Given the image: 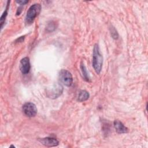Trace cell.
<instances>
[{
	"label": "cell",
	"mask_w": 148,
	"mask_h": 148,
	"mask_svg": "<svg viewBox=\"0 0 148 148\" xmlns=\"http://www.w3.org/2000/svg\"><path fill=\"white\" fill-rule=\"evenodd\" d=\"M103 64V57L100 52L99 47L98 44H95L93 49L92 54V66L97 74H99L102 69Z\"/></svg>",
	"instance_id": "obj_1"
},
{
	"label": "cell",
	"mask_w": 148,
	"mask_h": 148,
	"mask_svg": "<svg viewBox=\"0 0 148 148\" xmlns=\"http://www.w3.org/2000/svg\"><path fill=\"white\" fill-rule=\"evenodd\" d=\"M41 10V5L39 3H35L31 5L28 9L26 16H25V23L28 25L31 24L35 18L38 16Z\"/></svg>",
	"instance_id": "obj_2"
},
{
	"label": "cell",
	"mask_w": 148,
	"mask_h": 148,
	"mask_svg": "<svg viewBox=\"0 0 148 148\" xmlns=\"http://www.w3.org/2000/svg\"><path fill=\"white\" fill-rule=\"evenodd\" d=\"M59 80L62 84L67 87H70L73 83L72 75L66 69H61L60 71Z\"/></svg>",
	"instance_id": "obj_3"
},
{
	"label": "cell",
	"mask_w": 148,
	"mask_h": 148,
	"mask_svg": "<svg viewBox=\"0 0 148 148\" xmlns=\"http://www.w3.org/2000/svg\"><path fill=\"white\" fill-rule=\"evenodd\" d=\"M63 91V88L61 84L56 83L47 90V96L50 98H57L60 96Z\"/></svg>",
	"instance_id": "obj_4"
},
{
	"label": "cell",
	"mask_w": 148,
	"mask_h": 148,
	"mask_svg": "<svg viewBox=\"0 0 148 148\" xmlns=\"http://www.w3.org/2000/svg\"><path fill=\"white\" fill-rule=\"evenodd\" d=\"M22 110L24 114L29 117L35 116L38 111L36 105L32 102L24 103L22 107Z\"/></svg>",
	"instance_id": "obj_5"
},
{
	"label": "cell",
	"mask_w": 148,
	"mask_h": 148,
	"mask_svg": "<svg viewBox=\"0 0 148 148\" xmlns=\"http://www.w3.org/2000/svg\"><path fill=\"white\" fill-rule=\"evenodd\" d=\"M30 68L31 65L29 58L25 57L22 58L20 62V69L21 72L24 75H26L29 72Z\"/></svg>",
	"instance_id": "obj_6"
},
{
	"label": "cell",
	"mask_w": 148,
	"mask_h": 148,
	"mask_svg": "<svg viewBox=\"0 0 148 148\" xmlns=\"http://www.w3.org/2000/svg\"><path fill=\"white\" fill-rule=\"evenodd\" d=\"M39 141L44 146L46 147H54L57 146L59 144L58 140L52 137H46L39 139Z\"/></svg>",
	"instance_id": "obj_7"
},
{
	"label": "cell",
	"mask_w": 148,
	"mask_h": 148,
	"mask_svg": "<svg viewBox=\"0 0 148 148\" xmlns=\"http://www.w3.org/2000/svg\"><path fill=\"white\" fill-rule=\"evenodd\" d=\"M114 127L118 134H125L128 132V129L120 121L116 120L113 122Z\"/></svg>",
	"instance_id": "obj_8"
},
{
	"label": "cell",
	"mask_w": 148,
	"mask_h": 148,
	"mask_svg": "<svg viewBox=\"0 0 148 148\" xmlns=\"http://www.w3.org/2000/svg\"><path fill=\"white\" fill-rule=\"evenodd\" d=\"M90 94L86 90H81L79 92L77 97V101L79 102H84L89 98Z\"/></svg>",
	"instance_id": "obj_9"
},
{
	"label": "cell",
	"mask_w": 148,
	"mask_h": 148,
	"mask_svg": "<svg viewBox=\"0 0 148 148\" xmlns=\"http://www.w3.org/2000/svg\"><path fill=\"white\" fill-rule=\"evenodd\" d=\"M80 69H81L82 73L83 74V76L84 80L88 82L89 81V77H88V73H87L86 68L85 65H84V64L83 62H82L81 64H80Z\"/></svg>",
	"instance_id": "obj_10"
},
{
	"label": "cell",
	"mask_w": 148,
	"mask_h": 148,
	"mask_svg": "<svg viewBox=\"0 0 148 148\" xmlns=\"http://www.w3.org/2000/svg\"><path fill=\"white\" fill-rule=\"evenodd\" d=\"M9 1L8 2V4L7 5V7L6 8V10H5V12L3 13V14H2L1 17V29L3 28V24L5 23V19H6V17L7 16V14H8V6H9Z\"/></svg>",
	"instance_id": "obj_11"
},
{
	"label": "cell",
	"mask_w": 148,
	"mask_h": 148,
	"mask_svg": "<svg viewBox=\"0 0 148 148\" xmlns=\"http://www.w3.org/2000/svg\"><path fill=\"white\" fill-rule=\"evenodd\" d=\"M110 34H111V35L112 36L113 38L115 39H117L119 37V35H118V33L117 32L116 30L115 29V28L114 27H112L111 28V30H110Z\"/></svg>",
	"instance_id": "obj_12"
},
{
	"label": "cell",
	"mask_w": 148,
	"mask_h": 148,
	"mask_svg": "<svg viewBox=\"0 0 148 148\" xmlns=\"http://www.w3.org/2000/svg\"><path fill=\"white\" fill-rule=\"evenodd\" d=\"M17 3H19L20 5H25L28 2V1H16Z\"/></svg>",
	"instance_id": "obj_13"
},
{
	"label": "cell",
	"mask_w": 148,
	"mask_h": 148,
	"mask_svg": "<svg viewBox=\"0 0 148 148\" xmlns=\"http://www.w3.org/2000/svg\"><path fill=\"white\" fill-rule=\"evenodd\" d=\"M24 36H21V37H20L19 38H18V39L16 40V42H23V40H24Z\"/></svg>",
	"instance_id": "obj_14"
}]
</instances>
